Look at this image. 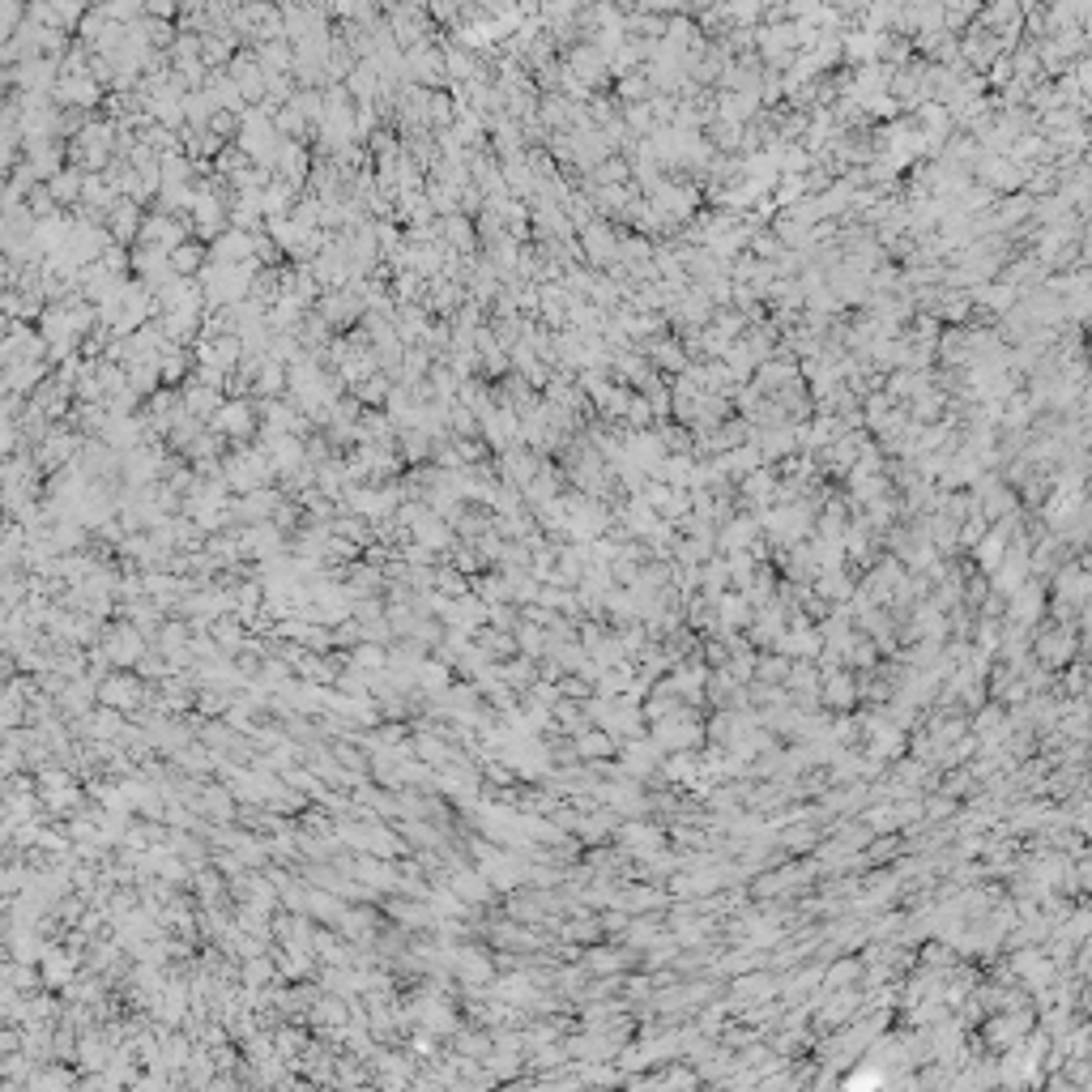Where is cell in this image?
Segmentation results:
<instances>
[{
	"label": "cell",
	"mask_w": 1092,
	"mask_h": 1092,
	"mask_svg": "<svg viewBox=\"0 0 1092 1092\" xmlns=\"http://www.w3.org/2000/svg\"><path fill=\"white\" fill-rule=\"evenodd\" d=\"M440 585L449 589V594H466V580H461V572H440Z\"/></svg>",
	"instance_id": "obj_14"
},
{
	"label": "cell",
	"mask_w": 1092,
	"mask_h": 1092,
	"mask_svg": "<svg viewBox=\"0 0 1092 1092\" xmlns=\"http://www.w3.org/2000/svg\"><path fill=\"white\" fill-rule=\"evenodd\" d=\"M214 427L218 435H222L226 444H235V449H243V444L252 440V435L261 431V423H257V406L252 402H222L218 406V414H214Z\"/></svg>",
	"instance_id": "obj_2"
},
{
	"label": "cell",
	"mask_w": 1092,
	"mask_h": 1092,
	"mask_svg": "<svg viewBox=\"0 0 1092 1092\" xmlns=\"http://www.w3.org/2000/svg\"><path fill=\"white\" fill-rule=\"evenodd\" d=\"M815 585H819V594H824V598H845V594H853V580L845 577V572H819Z\"/></svg>",
	"instance_id": "obj_12"
},
{
	"label": "cell",
	"mask_w": 1092,
	"mask_h": 1092,
	"mask_svg": "<svg viewBox=\"0 0 1092 1092\" xmlns=\"http://www.w3.org/2000/svg\"><path fill=\"white\" fill-rule=\"evenodd\" d=\"M209 261H214V265H240V261H252V235L226 226V231L209 243Z\"/></svg>",
	"instance_id": "obj_6"
},
{
	"label": "cell",
	"mask_w": 1092,
	"mask_h": 1092,
	"mask_svg": "<svg viewBox=\"0 0 1092 1092\" xmlns=\"http://www.w3.org/2000/svg\"><path fill=\"white\" fill-rule=\"evenodd\" d=\"M141 201H116L112 209H107V218H103V231H107V240H116V243H136V231H141Z\"/></svg>",
	"instance_id": "obj_4"
},
{
	"label": "cell",
	"mask_w": 1092,
	"mask_h": 1092,
	"mask_svg": "<svg viewBox=\"0 0 1092 1092\" xmlns=\"http://www.w3.org/2000/svg\"><path fill=\"white\" fill-rule=\"evenodd\" d=\"M167 261H171V278H197V273L209 265V248L201 240H188V243H179V248H171Z\"/></svg>",
	"instance_id": "obj_7"
},
{
	"label": "cell",
	"mask_w": 1092,
	"mask_h": 1092,
	"mask_svg": "<svg viewBox=\"0 0 1092 1092\" xmlns=\"http://www.w3.org/2000/svg\"><path fill=\"white\" fill-rule=\"evenodd\" d=\"M781 252H786V248H781V240L768 231V226H764V231H755V235H751V243H747V257L764 261V265H772V261H777Z\"/></svg>",
	"instance_id": "obj_11"
},
{
	"label": "cell",
	"mask_w": 1092,
	"mask_h": 1092,
	"mask_svg": "<svg viewBox=\"0 0 1092 1092\" xmlns=\"http://www.w3.org/2000/svg\"><path fill=\"white\" fill-rule=\"evenodd\" d=\"M226 77L240 86V94H243V103H265V73H261V65H257V56H252V48L248 52H235V60L226 65Z\"/></svg>",
	"instance_id": "obj_3"
},
{
	"label": "cell",
	"mask_w": 1092,
	"mask_h": 1092,
	"mask_svg": "<svg viewBox=\"0 0 1092 1092\" xmlns=\"http://www.w3.org/2000/svg\"><path fill=\"white\" fill-rule=\"evenodd\" d=\"M77 449H81V435H52V440L39 449V461L48 470H56V466H65Z\"/></svg>",
	"instance_id": "obj_10"
},
{
	"label": "cell",
	"mask_w": 1092,
	"mask_h": 1092,
	"mask_svg": "<svg viewBox=\"0 0 1092 1092\" xmlns=\"http://www.w3.org/2000/svg\"><path fill=\"white\" fill-rule=\"evenodd\" d=\"M981 594H986V577L977 572V577H969V598H981Z\"/></svg>",
	"instance_id": "obj_15"
},
{
	"label": "cell",
	"mask_w": 1092,
	"mask_h": 1092,
	"mask_svg": "<svg viewBox=\"0 0 1092 1092\" xmlns=\"http://www.w3.org/2000/svg\"><path fill=\"white\" fill-rule=\"evenodd\" d=\"M722 368L730 371V385H751V376H755V359L743 342H730V350L722 354Z\"/></svg>",
	"instance_id": "obj_9"
},
{
	"label": "cell",
	"mask_w": 1092,
	"mask_h": 1092,
	"mask_svg": "<svg viewBox=\"0 0 1092 1092\" xmlns=\"http://www.w3.org/2000/svg\"><path fill=\"white\" fill-rule=\"evenodd\" d=\"M81 184H86V176H81L77 167H65V171H56V176L48 179V193H52V201L56 205H77L81 201Z\"/></svg>",
	"instance_id": "obj_8"
},
{
	"label": "cell",
	"mask_w": 1092,
	"mask_h": 1092,
	"mask_svg": "<svg viewBox=\"0 0 1092 1092\" xmlns=\"http://www.w3.org/2000/svg\"><path fill=\"white\" fill-rule=\"evenodd\" d=\"M623 231H627V226H619V222H602V218H594V222H589L585 231L577 235V243H580V261H585V265L594 269V273L611 269V265H615L619 235H623Z\"/></svg>",
	"instance_id": "obj_1"
},
{
	"label": "cell",
	"mask_w": 1092,
	"mask_h": 1092,
	"mask_svg": "<svg viewBox=\"0 0 1092 1092\" xmlns=\"http://www.w3.org/2000/svg\"><path fill=\"white\" fill-rule=\"evenodd\" d=\"M755 538H760V521H755V513H734L725 525H717V551H722V555L747 551Z\"/></svg>",
	"instance_id": "obj_5"
},
{
	"label": "cell",
	"mask_w": 1092,
	"mask_h": 1092,
	"mask_svg": "<svg viewBox=\"0 0 1092 1092\" xmlns=\"http://www.w3.org/2000/svg\"><path fill=\"white\" fill-rule=\"evenodd\" d=\"M452 559H457L461 572H478L482 563H487V559H482V555L474 551V542H457V546H452Z\"/></svg>",
	"instance_id": "obj_13"
}]
</instances>
